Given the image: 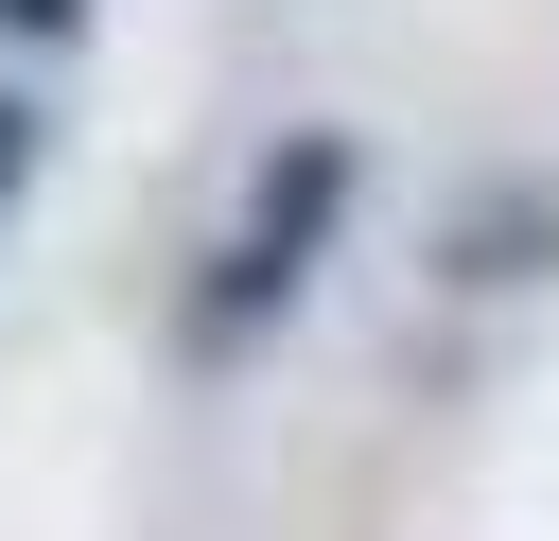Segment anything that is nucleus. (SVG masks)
Instances as JSON below:
<instances>
[{
	"label": "nucleus",
	"instance_id": "nucleus-4",
	"mask_svg": "<svg viewBox=\"0 0 559 541\" xmlns=\"http://www.w3.org/2000/svg\"><path fill=\"white\" fill-rule=\"evenodd\" d=\"M87 17H105V0H0V35H17V52H70Z\"/></svg>",
	"mask_w": 559,
	"mask_h": 541
},
{
	"label": "nucleus",
	"instance_id": "nucleus-1",
	"mask_svg": "<svg viewBox=\"0 0 559 541\" xmlns=\"http://www.w3.org/2000/svg\"><path fill=\"white\" fill-rule=\"evenodd\" d=\"M349 192H367V140H349V122H280V140H262V175H245V209H227V244L175 279V366H245V349L314 297V262H332Z\"/></svg>",
	"mask_w": 559,
	"mask_h": 541
},
{
	"label": "nucleus",
	"instance_id": "nucleus-3",
	"mask_svg": "<svg viewBox=\"0 0 559 541\" xmlns=\"http://www.w3.org/2000/svg\"><path fill=\"white\" fill-rule=\"evenodd\" d=\"M35 157H52V105H35V87H17V70H0V209H17V192H35Z\"/></svg>",
	"mask_w": 559,
	"mask_h": 541
},
{
	"label": "nucleus",
	"instance_id": "nucleus-2",
	"mask_svg": "<svg viewBox=\"0 0 559 541\" xmlns=\"http://www.w3.org/2000/svg\"><path fill=\"white\" fill-rule=\"evenodd\" d=\"M559 262V175H489L454 227H437V279L454 297H507V279H542Z\"/></svg>",
	"mask_w": 559,
	"mask_h": 541
}]
</instances>
